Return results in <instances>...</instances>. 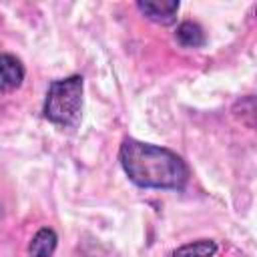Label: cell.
<instances>
[{"label":"cell","instance_id":"obj_3","mask_svg":"<svg viewBox=\"0 0 257 257\" xmlns=\"http://www.w3.org/2000/svg\"><path fill=\"white\" fill-rule=\"evenodd\" d=\"M24 80V64L14 54H0V90H14Z\"/></svg>","mask_w":257,"mask_h":257},{"label":"cell","instance_id":"obj_7","mask_svg":"<svg viewBox=\"0 0 257 257\" xmlns=\"http://www.w3.org/2000/svg\"><path fill=\"white\" fill-rule=\"evenodd\" d=\"M215 253H217V243L213 239H199L175 249L173 257H213Z\"/></svg>","mask_w":257,"mask_h":257},{"label":"cell","instance_id":"obj_1","mask_svg":"<svg viewBox=\"0 0 257 257\" xmlns=\"http://www.w3.org/2000/svg\"><path fill=\"white\" fill-rule=\"evenodd\" d=\"M118 161L126 177L143 189L179 191L189 181L187 163L171 149L124 139L118 149Z\"/></svg>","mask_w":257,"mask_h":257},{"label":"cell","instance_id":"obj_2","mask_svg":"<svg viewBox=\"0 0 257 257\" xmlns=\"http://www.w3.org/2000/svg\"><path fill=\"white\" fill-rule=\"evenodd\" d=\"M82 76L72 74L50 82L44 100V116L60 126H74L82 114Z\"/></svg>","mask_w":257,"mask_h":257},{"label":"cell","instance_id":"obj_5","mask_svg":"<svg viewBox=\"0 0 257 257\" xmlns=\"http://www.w3.org/2000/svg\"><path fill=\"white\" fill-rule=\"evenodd\" d=\"M58 245V235L50 227H42L34 233L30 245H28V255L30 257H52Z\"/></svg>","mask_w":257,"mask_h":257},{"label":"cell","instance_id":"obj_4","mask_svg":"<svg viewBox=\"0 0 257 257\" xmlns=\"http://www.w3.org/2000/svg\"><path fill=\"white\" fill-rule=\"evenodd\" d=\"M137 8L153 22L159 24H171L177 18L179 2H139Z\"/></svg>","mask_w":257,"mask_h":257},{"label":"cell","instance_id":"obj_6","mask_svg":"<svg viewBox=\"0 0 257 257\" xmlns=\"http://www.w3.org/2000/svg\"><path fill=\"white\" fill-rule=\"evenodd\" d=\"M175 36H177L179 44H183V46H187V48H199V46L205 44V32H203V28H201L197 22H193V20L181 22V24L177 26Z\"/></svg>","mask_w":257,"mask_h":257}]
</instances>
